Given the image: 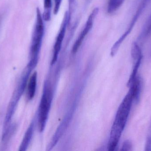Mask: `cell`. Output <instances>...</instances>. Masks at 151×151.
Wrapping results in <instances>:
<instances>
[{"instance_id":"8fae6325","label":"cell","mask_w":151,"mask_h":151,"mask_svg":"<svg viewBox=\"0 0 151 151\" xmlns=\"http://www.w3.org/2000/svg\"><path fill=\"white\" fill-rule=\"evenodd\" d=\"M143 57L140 58L137 60L133 61L134 63V65H133V69L132 72L130 74V77L129 79L128 82H127L128 87H130L132 82L134 81L137 76V72H138V69L140 67L142 63V60Z\"/></svg>"},{"instance_id":"30bf717a","label":"cell","mask_w":151,"mask_h":151,"mask_svg":"<svg viewBox=\"0 0 151 151\" xmlns=\"http://www.w3.org/2000/svg\"><path fill=\"white\" fill-rule=\"evenodd\" d=\"M33 130L34 123L32 122L31 123L25 134L22 140V143L19 146V150L21 151L26 150L27 147L31 142V139H32L33 134Z\"/></svg>"},{"instance_id":"277c9868","label":"cell","mask_w":151,"mask_h":151,"mask_svg":"<svg viewBox=\"0 0 151 151\" xmlns=\"http://www.w3.org/2000/svg\"><path fill=\"white\" fill-rule=\"evenodd\" d=\"M151 1V0H140L138 3V6L135 12L133 15L132 19L129 22L126 31L114 44L113 47L114 48L117 49L119 48L121 45L124 41L125 39L131 33L136 24L139 20L140 17L143 14L146 7L150 3Z\"/></svg>"},{"instance_id":"9a60e30c","label":"cell","mask_w":151,"mask_h":151,"mask_svg":"<svg viewBox=\"0 0 151 151\" xmlns=\"http://www.w3.org/2000/svg\"><path fill=\"white\" fill-rule=\"evenodd\" d=\"M133 144L129 140L125 141L121 148L122 151H131L133 150Z\"/></svg>"},{"instance_id":"3957f363","label":"cell","mask_w":151,"mask_h":151,"mask_svg":"<svg viewBox=\"0 0 151 151\" xmlns=\"http://www.w3.org/2000/svg\"><path fill=\"white\" fill-rule=\"evenodd\" d=\"M32 70V69L27 66L26 68L23 72L18 84L15 88L12 97L10 101L6 113V117L7 118H11L13 117L18 103L20 100L26 88L29 75Z\"/></svg>"},{"instance_id":"6da1fadb","label":"cell","mask_w":151,"mask_h":151,"mask_svg":"<svg viewBox=\"0 0 151 151\" xmlns=\"http://www.w3.org/2000/svg\"><path fill=\"white\" fill-rule=\"evenodd\" d=\"M43 17L39 8L36 9V18L32 37L30 50V59L28 65L34 68L38 63L39 55L44 36Z\"/></svg>"},{"instance_id":"8992f818","label":"cell","mask_w":151,"mask_h":151,"mask_svg":"<svg viewBox=\"0 0 151 151\" xmlns=\"http://www.w3.org/2000/svg\"><path fill=\"white\" fill-rule=\"evenodd\" d=\"M70 24L69 12L68 11H66L65 14L63 23L61 25L58 35L56 38L55 42L54 49H53V57L51 61L52 64H55L57 60L58 57L61 50L62 44L65 36L66 28Z\"/></svg>"},{"instance_id":"5b68a950","label":"cell","mask_w":151,"mask_h":151,"mask_svg":"<svg viewBox=\"0 0 151 151\" xmlns=\"http://www.w3.org/2000/svg\"><path fill=\"white\" fill-rule=\"evenodd\" d=\"M52 93L50 88H45L40 104L39 114V127L40 131L44 129L50 109Z\"/></svg>"},{"instance_id":"7c38bea8","label":"cell","mask_w":151,"mask_h":151,"mask_svg":"<svg viewBox=\"0 0 151 151\" xmlns=\"http://www.w3.org/2000/svg\"><path fill=\"white\" fill-rule=\"evenodd\" d=\"M125 0H109L107 5V11L112 14L118 10L123 4Z\"/></svg>"},{"instance_id":"2e32d148","label":"cell","mask_w":151,"mask_h":151,"mask_svg":"<svg viewBox=\"0 0 151 151\" xmlns=\"http://www.w3.org/2000/svg\"><path fill=\"white\" fill-rule=\"evenodd\" d=\"M75 0H69V20L70 21L71 17V14L72 13V11L73 10V7L75 5Z\"/></svg>"},{"instance_id":"ba28073f","label":"cell","mask_w":151,"mask_h":151,"mask_svg":"<svg viewBox=\"0 0 151 151\" xmlns=\"http://www.w3.org/2000/svg\"><path fill=\"white\" fill-rule=\"evenodd\" d=\"M37 74L35 72L29 78L27 84V97L29 100L34 97L37 86Z\"/></svg>"},{"instance_id":"e0dca14e","label":"cell","mask_w":151,"mask_h":151,"mask_svg":"<svg viewBox=\"0 0 151 151\" xmlns=\"http://www.w3.org/2000/svg\"><path fill=\"white\" fill-rule=\"evenodd\" d=\"M55 1V8H54V13L56 15L58 13L61 5L62 0H54Z\"/></svg>"},{"instance_id":"4fadbf2b","label":"cell","mask_w":151,"mask_h":151,"mask_svg":"<svg viewBox=\"0 0 151 151\" xmlns=\"http://www.w3.org/2000/svg\"><path fill=\"white\" fill-rule=\"evenodd\" d=\"M51 7L52 0H44V12L42 16L45 21H49L51 18Z\"/></svg>"},{"instance_id":"5bb4252c","label":"cell","mask_w":151,"mask_h":151,"mask_svg":"<svg viewBox=\"0 0 151 151\" xmlns=\"http://www.w3.org/2000/svg\"><path fill=\"white\" fill-rule=\"evenodd\" d=\"M145 151H151V120L145 145Z\"/></svg>"},{"instance_id":"9c48e42d","label":"cell","mask_w":151,"mask_h":151,"mask_svg":"<svg viewBox=\"0 0 151 151\" xmlns=\"http://www.w3.org/2000/svg\"><path fill=\"white\" fill-rule=\"evenodd\" d=\"M151 35V14L145 22L137 38V43H143Z\"/></svg>"},{"instance_id":"52a82bcc","label":"cell","mask_w":151,"mask_h":151,"mask_svg":"<svg viewBox=\"0 0 151 151\" xmlns=\"http://www.w3.org/2000/svg\"><path fill=\"white\" fill-rule=\"evenodd\" d=\"M99 11V9L96 7L92 10V11L91 12V13L89 16L83 29L81 32V33L78 36L77 40H76L75 43H74V44H73L72 50L73 54H75L76 53L77 51L78 50L79 48L81 45L85 37L87 36L89 31H90V30L92 28L95 18L97 15Z\"/></svg>"},{"instance_id":"ac0fdd59","label":"cell","mask_w":151,"mask_h":151,"mask_svg":"<svg viewBox=\"0 0 151 151\" xmlns=\"http://www.w3.org/2000/svg\"><path fill=\"white\" fill-rule=\"evenodd\" d=\"M1 14H0V27H1V24L2 20V16Z\"/></svg>"},{"instance_id":"7a4b0ae2","label":"cell","mask_w":151,"mask_h":151,"mask_svg":"<svg viewBox=\"0 0 151 151\" xmlns=\"http://www.w3.org/2000/svg\"><path fill=\"white\" fill-rule=\"evenodd\" d=\"M133 101V94L129 89L118 109L112 128L122 133L127 124Z\"/></svg>"}]
</instances>
